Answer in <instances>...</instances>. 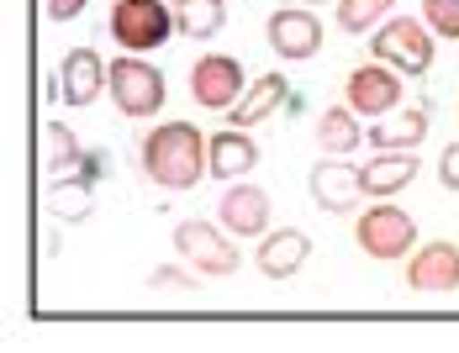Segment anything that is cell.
Returning <instances> with one entry per match:
<instances>
[{
    "mask_svg": "<svg viewBox=\"0 0 459 353\" xmlns=\"http://www.w3.org/2000/svg\"><path fill=\"white\" fill-rule=\"evenodd\" d=\"M259 169V142L248 137V127H228V133H212V175L217 179H243Z\"/></svg>",
    "mask_w": 459,
    "mask_h": 353,
    "instance_id": "cell-16",
    "label": "cell"
},
{
    "mask_svg": "<svg viewBox=\"0 0 459 353\" xmlns=\"http://www.w3.org/2000/svg\"><path fill=\"white\" fill-rule=\"evenodd\" d=\"M407 290L417 296H449L459 290V243L449 237H438V243H417L412 254H407Z\"/></svg>",
    "mask_w": 459,
    "mask_h": 353,
    "instance_id": "cell-10",
    "label": "cell"
},
{
    "mask_svg": "<svg viewBox=\"0 0 459 353\" xmlns=\"http://www.w3.org/2000/svg\"><path fill=\"white\" fill-rule=\"evenodd\" d=\"M248 90V74L232 53H201L195 69H190V100L201 111H232Z\"/></svg>",
    "mask_w": 459,
    "mask_h": 353,
    "instance_id": "cell-7",
    "label": "cell"
},
{
    "mask_svg": "<svg viewBox=\"0 0 459 353\" xmlns=\"http://www.w3.org/2000/svg\"><path fill=\"white\" fill-rule=\"evenodd\" d=\"M106 90H111V106L122 111V116H133V122H148V116H159L164 111V69H153L148 64V53H122V58H111L106 64Z\"/></svg>",
    "mask_w": 459,
    "mask_h": 353,
    "instance_id": "cell-2",
    "label": "cell"
},
{
    "mask_svg": "<svg viewBox=\"0 0 459 353\" xmlns=\"http://www.w3.org/2000/svg\"><path fill=\"white\" fill-rule=\"evenodd\" d=\"M100 90H106L100 53L95 47H69L64 64H58V95H64V106H91Z\"/></svg>",
    "mask_w": 459,
    "mask_h": 353,
    "instance_id": "cell-14",
    "label": "cell"
},
{
    "mask_svg": "<svg viewBox=\"0 0 459 353\" xmlns=\"http://www.w3.org/2000/svg\"><path fill=\"white\" fill-rule=\"evenodd\" d=\"M264 38L275 47V58L285 64H301V58H317L322 53V16L317 11H301V5H280L275 16H270V27H264Z\"/></svg>",
    "mask_w": 459,
    "mask_h": 353,
    "instance_id": "cell-9",
    "label": "cell"
},
{
    "mask_svg": "<svg viewBox=\"0 0 459 353\" xmlns=\"http://www.w3.org/2000/svg\"><path fill=\"white\" fill-rule=\"evenodd\" d=\"M175 254H180L195 274H206V280L238 274V243H232V232L222 221H195V217L180 221V227H175Z\"/></svg>",
    "mask_w": 459,
    "mask_h": 353,
    "instance_id": "cell-6",
    "label": "cell"
},
{
    "mask_svg": "<svg viewBox=\"0 0 459 353\" xmlns=\"http://www.w3.org/2000/svg\"><path fill=\"white\" fill-rule=\"evenodd\" d=\"M359 137H365V127H359V111H354L349 100H343V106H327V111L317 116V148L322 153H333V159L354 153Z\"/></svg>",
    "mask_w": 459,
    "mask_h": 353,
    "instance_id": "cell-18",
    "label": "cell"
},
{
    "mask_svg": "<svg viewBox=\"0 0 459 353\" xmlns=\"http://www.w3.org/2000/svg\"><path fill=\"white\" fill-rule=\"evenodd\" d=\"M312 201H317L322 211H333V217H343V211H354L359 206V195H365V185H359V169L349 164V159H322L317 169H312Z\"/></svg>",
    "mask_w": 459,
    "mask_h": 353,
    "instance_id": "cell-12",
    "label": "cell"
},
{
    "mask_svg": "<svg viewBox=\"0 0 459 353\" xmlns=\"http://www.w3.org/2000/svg\"><path fill=\"white\" fill-rule=\"evenodd\" d=\"M217 221L228 227L232 237H264L270 232V195L259 185L232 179L222 190V201H217Z\"/></svg>",
    "mask_w": 459,
    "mask_h": 353,
    "instance_id": "cell-11",
    "label": "cell"
},
{
    "mask_svg": "<svg viewBox=\"0 0 459 353\" xmlns=\"http://www.w3.org/2000/svg\"><path fill=\"white\" fill-rule=\"evenodd\" d=\"M402 69H391V64H359V69H349V80H343V100L359 111V116H391L396 106H402Z\"/></svg>",
    "mask_w": 459,
    "mask_h": 353,
    "instance_id": "cell-8",
    "label": "cell"
},
{
    "mask_svg": "<svg viewBox=\"0 0 459 353\" xmlns=\"http://www.w3.org/2000/svg\"><path fill=\"white\" fill-rule=\"evenodd\" d=\"M422 137H428V111H402V116H380L375 127L365 133L369 148H422Z\"/></svg>",
    "mask_w": 459,
    "mask_h": 353,
    "instance_id": "cell-20",
    "label": "cell"
},
{
    "mask_svg": "<svg viewBox=\"0 0 459 353\" xmlns=\"http://www.w3.org/2000/svg\"><path fill=\"white\" fill-rule=\"evenodd\" d=\"M285 95H290L285 74H259L254 85L243 90V100L232 106V127H259V122H270L280 106H285Z\"/></svg>",
    "mask_w": 459,
    "mask_h": 353,
    "instance_id": "cell-17",
    "label": "cell"
},
{
    "mask_svg": "<svg viewBox=\"0 0 459 353\" xmlns=\"http://www.w3.org/2000/svg\"><path fill=\"white\" fill-rule=\"evenodd\" d=\"M354 243L365 259H380V264H396L417 248V221L391 206V201H375L369 211H359V227H354Z\"/></svg>",
    "mask_w": 459,
    "mask_h": 353,
    "instance_id": "cell-5",
    "label": "cell"
},
{
    "mask_svg": "<svg viewBox=\"0 0 459 353\" xmlns=\"http://www.w3.org/2000/svg\"><path fill=\"white\" fill-rule=\"evenodd\" d=\"M148 285H153V290H190V285H195V269L185 264H164V269H153V274H148Z\"/></svg>",
    "mask_w": 459,
    "mask_h": 353,
    "instance_id": "cell-25",
    "label": "cell"
},
{
    "mask_svg": "<svg viewBox=\"0 0 459 353\" xmlns=\"http://www.w3.org/2000/svg\"><path fill=\"white\" fill-rule=\"evenodd\" d=\"M422 22H428L444 43H455L459 38V0H422Z\"/></svg>",
    "mask_w": 459,
    "mask_h": 353,
    "instance_id": "cell-24",
    "label": "cell"
},
{
    "mask_svg": "<svg viewBox=\"0 0 459 353\" xmlns=\"http://www.w3.org/2000/svg\"><path fill=\"white\" fill-rule=\"evenodd\" d=\"M80 142H74V133L64 127V122H43V169H48V179L53 175H74L80 169Z\"/></svg>",
    "mask_w": 459,
    "mask_h": 353,
    "instance_id": "cell-22",
    "label": "cell"
},
{
    "mask_svg": "<svg viewBox=\"0 0 459 353\" xmlns=\"http://www.w3.org/2000/svg\"><path fill=\"white\" fill-rule=\"evenodd\" d=\"M143 175L159 190H195L212 175V137L195 122H159L143 137Z\"/></svg>",
    "mask_w": 459,
    "mask_h": 353,
    "instance_id": "cell-1",
    "label": "cell"
},
{
    "mask_svg": "<svg viewBox=\"0 0 459 353\" xmlns=\"http://www.w3.org/2000/svg\"><path fill=\"white\" fill-rule=\"evenodd\" d=\"M80 11H85V0H48V16L53 22H74Z\"/></svg>",
    "mask_w": 459,
    "mask_h": 353,
    "instance_id": "cell-27",
    "label": "cell"
},
{
    "mask_svg": "<svg viewBox=\"0 0 459 353\" xmlns=\"http://www.w3.org/2000/svg\"><path fill=\"white\" fill-rule=\"evenodd\" d=\"M175 5L169 0H117L111 5V43L122 53H153L175 38Z\"/></svg>",
    "mask_w": 459,
    "mask_h": 353,
    "instance_id": "cell-4",
    "label": "cell"
},
{
    "mask_svg": "<svg viewBox=\"0 0 459 353\" xmlns=\"http://www.w3.org/2000/svg\"><path fill=\"white\" fill-rule=\"evenodd\" d=\"M369 53L391 69H402L407 80L433 69V53H438V32L417 16H385L380 32H369Z\"/></svg>",
    "mask_w": 459,
    "mask_h": 353,
    "instance_id": "cell-3",
    "label": "cell"
},
{
    "mask_svg": "<svg viewBox=\"0 0 459 353\" xmlns=\"http://www.w3.org/2000/svg\"><path fill=\"white\" fill-rule=\"evenodd\" d=\"M455 116H459V106H455Z\"/></svg>",
    "mask_w": 459,
    "mask_h": 353,
    "instance_id": "cell-29",
    "label": "cell"
},
{
    "mask_svg": "<svg viewBox=\"0 0 459 353\" xmlns=\"http://www.w3.org/2000/svg\"><path fill=\"white\" fill-rule=\"evenodd\" d=\"M91 185H95V179H85V175H53V179H48V190H43L48 217L85 221V217H91Z\"/></svg>",
    "mask_w": 459,
    "mask_h": 353,
    "instance_id": "cell-19",
    "label": "cell"
},
{
    "mask_svg": "<svg viewBox=\"0 0 459 353\" xmlns=\"http://www.w3.org/2000/svg\"><path fill=\"white\" fill-rule=\"evenodd\" d=\"M222 22H228V5L222 0H185V5H175V27H180L185 38H195V43L217 38Z\"/></svg>",
    "mask_w": 459,
    "mask_h": 353,
    "instance_id": "cell-21",
    "label": "cell"
},
{
    "mask_svg": "<svg viewBox=\"0 0 459 353\" xmlns=\"http://www.w3.org/2000/svg\"><path fill=\"white\" fill-rule=\"evenodd\" d=\"M259 274L264 280H290V274H301V264L312 259V237L301 232V227H275V232H264L259 237Z\"/></svg>",
    "mask_w": 459,
    "mask_h": 353,
    "instance_id": "cell-13",
    "label": "cell"
},
{
    "mask_svg": "<svg viewBox=\"0 0 459 353\" xmlns=\"http://www.w3.org/2000/svg\"><path fill=\"white\" fill-rule=\"evenodd\" d=\"M438 185L444 190H459V142H449L444 159H438Z\"/></svg>",
    "mask_w": 459,
    "mask_h": 353,
    "instance_id": "cell-26",
    "label": "cell"
},
{
    "mask_svg": "<svg viewBox=\"0 0 459 353\" xmlns=\"http://www.w3.org/2000/svg\"><path fill=\"white\" fill-rule=\"evenodd\" d=\"M417 164L407 148H380V159H369L365 169H359V185H365L369 201H391V195H402L407 185L417 179Z\"/></svg>",
    "mask_w": 459,
    "mask_h": 353,
    "instance_id": "cell-15",
    "label": "cell"
},
{
    "mask_svg": "<svg viewBox=\"0 0 459 353\" xmlns=\"http://www.w3.org/2000/svg\"><path fill=\"white\" fill-rule=\"evenodd\" d=\"M391 5H396V0H338V27H343L349 38H359V32L380 27V22L391 16Z\"/></svg>",
    "mask_w": 459,
    "mask_h": 353,
    "instance_id": "cell-23",
    "label": "cell"
},
{
    "mask_svg": "<svg viewBox=\"0 0 459 353\" xmlns=\"http://www.w3.org/2000/svg\"><path fill=\"white\" fill-rule=\"evenodd\" d=\"M169 5H185V0H169Z\"/></svg>",
    "mask_w": 459,
    "mask_h": 353,
    "instance_id": "cell-28",
    "label": "cell"
}]
</instances>
